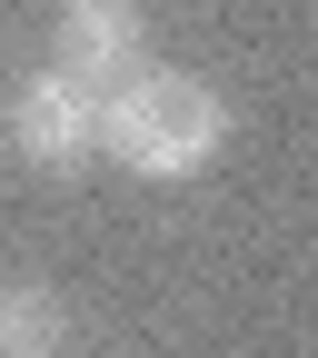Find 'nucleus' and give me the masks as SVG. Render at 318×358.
<instances>
[{"label": "nucleus", "mask_w": 318, "mask_h": 358, "mask_svg": "<svg viewBox=\"0 0 318 358\" xmlns=\"http://www.w3.org/2000/svg\"><path fill=\"white\" fill-rule=\"evenodd\" d=\"M229 140V110L219 90L189 80V70H129L100 90V159H120L129 179H199Z\"/></svg>", "instance_id": "obj_1"}, {"label": "nucleus", "mask_w": 318, "mask_h": 358, "mask_svg": "<svg viewBox=\"0 0 318 358\" xmlns=\"http://www.w3.org/2000/svg\"><path fill=\"white\" fill-rule=\"evenodd\" d=\"M10 150L30 159V169H80L89 150H100V90H80L70 70H30L20 90H10Z\"/></svg>", "instance_id": "obj_2"}, {"label": "nucleus", "mask_w": 318, "mask_h": 358, "mask_svg": "<svg viewBox=\"0 0 318 358\" xmlns=\"http://www.w3.org/2000/svg\"><path fill=\"white\" fill-rule=\"evenodd\" d=\"M150 50V20H140V0H60V20H50V70H70L80 90H110L129 80Z\"/></svg>", "instance_id": "obj_3"}, {"label": "nucleus", "mask_w": 318, "mask_h": 358, "mask_svg": "<svg viewBox=\"0 0 318 358\" xmlns=\"http://www.w3.org/2000/svg\"><path fill=\"white\" fill-rule=\"evenodd\" d=\"M70 308L50 279H0V358H60Z\"/></svg>", "instance_id": "obj_4"}]
</instances>
